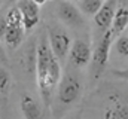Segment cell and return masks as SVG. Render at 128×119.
<instances>
[{"mask_svg": "<svg viewBox=\"0 0 128 119\" xmlns=\"http://www.w3.org/2000/svg\"><path fill=\"white\" fill-rule=\"evenodd\" d=\"M36 80L40 97L45 104H49L52 92L61 79V66L54 55L46 36L43 34L36 48Z\"/></svg>", "mask_w": 128, "mask_h": 119, "instance_id": "obj_1", "label": "cell"}, {"mask_svg": "<svg viewBox=\"0 0 128 119\" xmlns=\"http://www.w3.org/2000/svg\"><path fill=\"white\" fill-rule=\"evenodd\" d=\"M80 92H82V82L79 76L73 72H67L60 79L57 89V101L60 106L68 107L80 97Z\"/></svg>", "mask_w": 128, "mask_h": 119, "instance_id": "obj_2", "label": "cell"}, {"mask_svg": "<svg viewBox=\"0 0 128 119\" xmlns=\"http://www.w3.org/2000/svg\"><path fill=\"white\" fill-rule=\"evenodd\" d=\"M48 42L58 61H63L70 52V48H72L70 36L60 26H55V24L48 26Z\"/></svg>", "mask_w": 128, "mask_h": 119, "instance_id": "obj_3", "label": "cell"}, {"mask_svg": "<svg viewBox=\"0 0 128 119\" xmlns=\"http://www.w3.org/2000/svg\"><path fill=\"white\" fill-rule=\"evenodd\" d=\"M113 39H115V36L112 34L110 30H107V31L100 37L96 49H94V54H92V60H91V61H92V72H94V76H96V78H98V76L103 73V70H104V67H106V64H107V61H109L110 48H112Z\"/></svg>", "mask_w": 128, "mask_h": 119, "instance_id": "obj_4", "label": "cell"}, {"mask_svg": "<svg viewBox=\"0 0 128 119\" xmlns=\"http://www.w3.org/2000/svg\"><path fill=\"white\" fill-rule=\"evenodd\" d=\"M68 57H70L72 66H74L76 68L86 67L92 60V52H91L90 43L84 39H76L74 42H72Z\"/></svg>", "mask_w": 128, "mask_h": 119, "instance_id": "obj_5", "label": "cell"}, {"mask_svg": "<svg viewBox=\"0 0 128 119\" xmlns=\"http://www.w3.org/2000/svg\"><path fill=\"white\" fill-rule=\"evenodd\" d=\"M57 15L61 20V22H64L68 27H80L84 24V16L79 8H76L72 2L63 0L58 3L57 6Z\"/></svg>", "mask_w": 128, "mask_h": 119, "instance_id": "obj_6", "label": "cell"}, {"mask_svg": "<svg viewBox=\"0 0 128 119\" xmlns=\"http://www.w3.org/2000/svg\"><path fill=\"white\" fill-rule=\"evenodd\" d=\"M116 8H118V0H106L103 2V6L100 8V10L94 15V22L97 26V30L101 33V36L112 27Z\"/></svg>", "mask_w": 128, "mask_h": 119, "instance_id": "obj_7", "label": "cell"}, {"mask_svg": "<svg viewBox=\"0 0 128 119\" xmlns=\"http://www.w3.org/2000/svg\"><path fill=\"white\" fill-rule=\"evenodd\" d=\"M103 119H128V100L119 97V94H112L106 104Z\"/></svg>", "mask_w": 128, "mask_h": 119, "instance_id": "obj_8", "label": "cell"}, {"mask_svg": "<svg viewBox=\"0 0 128 119\" xmlns=\"http://www.w3.org/2000/svg\"><path fill=\"white\" fill-rule=\"evenodd\" d=\"M16 8L21 10L22 14V24L24 30L30 31L36 27V24L39 22V16H40V6L34 2V0H18Z\"/></svg>", "mask_w": 128, "mask_h": 119, "instance_id": "obj_9", "label": "cell"}, {"mask_svg": "<svg viewBox=\"0 0 128 119\" xmlns=\"http://www.w3.org/2000/svg\"><path fill=\"white\" fill-rule=\"evenodd\" d=\"M128 27V2L127 0H118V8L112 21L110 31L115 37L121 36Z\"/></svg>", "mask_w": 128, "mask_h": 119, "instance_id": "obj_10", "label": "cell"}, {"mask_svg": "<svg viewBox=\"0 0 128 119\" xmlns=\"http://www.w3.org/2000/svg\"><path fill=\"white\" fill-rule=\"evenodd\" d=\"M20 106H21V112L26 119H42L43 116L42 107L30 94H22Z\"/></svg>", "mask_w": 128, "mask_h": 119, "instance_id": "obj_11", "label": "cell"}, {"mask_svg": "<svg viewBox=\"0 0 128 119\" xmlns=\"http://www.w3.org/2000/svg\"><path fill=\"white\" fill-rule=\"evenodd\" d=\"M24 33L26 30L22 26H8V30H6V34H4V42L9 48L15 49L21 45L22 39H24Z\"/></svg>", "mask_w": 128, "mask_h": 119, "instance_id": "obj_12", "label": "cell"}, {"mask_svg": "<svg viewBox=\"0 0 128 119\" xmlns=\"http://www.w3.org/2000/svg\"><path fill=\"white\" fill-rule=\"evenodd\" d=\"M101 6H103V2L101 0H79V9L85 15L94 16L97 12L100 10Z\"/></svg>", "mask_w": 128, "mask_h": 119, "instance_id": "obj_13", "label": "cell"}, {"mask_svg": "<svg viewBox=\"0 0 128 119\" xmlns=\"http://www.w3.org/2000/svg\"><path fill=\"white\" fill-rule=\"evenodd\" d=\"M6 21H8V26H22L24 27V24H22V14H21V10L16 6L9 9V12L6 15Z\"/></svg>", "mask_w": 128, "mask_h": 119, "instance_id": "obj_14", "label": "cell"}, {"mask_svg": "<svg viewBox=\"0 0 128 119\" xmlns=\"http://www.w3.org/2000/svg\"><path fill=\"white\" fill-rule=\"evenodd\" d=\"M115 51L121 57H128V36H118L115 40Z\"/></svg>", "mask_w": 128, "mask_h": 119, "instance_id": "obj_15", "label": "cell"}, {"mask_svg": "<svg viewBox=\"0 0 128 119\" xmlns=\"http://www.w3.org/2000/svg\"><path fill=\"white\" fill-rule=\"evenodd\" d=\"M9 86H10V74L9 72L0 66V94H6L9 91Z\"/></svg>", "mask_w": 128, "mask_h": 119, "instance_id": "obj_16", "label": "cell"}, {"mask_svg": "<svg viewBox=\"0 0 128 119\" xmlns=\"http://www.w3.org/2000/svg\"><path fill=\"white\" fill-rule=\"evenodd\" d=\"M6 30H8V21H6V18L0 16V37H4Z\"/></svg>", "mask_w": 128, "mask_h": 119, "instance_id": "obj_17", "label": "cell"}, {"mask_svg": "<svg viewBox=\"0 0 128 119\" xmlns=\"http://www.w3.org/2000/svg\"><path fill=\"white\" fill-rule=\"evenodd\" d=\"M112 73H113L115 76L121 78V79H128V68L127 70H113Z\"/></svg>", "mask_w": 128, "mask_h": 119, "instance_id": "obj_18", "label": "cell"}, {"mask_svg": "<svg viewBox=\"0 0 128 119\" xmlns=\"http://www.w3.org/2000/svg\"><path fill=\"white\" fill-rule=\"evenodd\" d=\"M0 64H8V57H6V52L2 45H0Z\"/></svg>", "mask_w": 128, "mask_h": 119, "instance_id": "obj_19", "label": "cell"}, {"mask_svg": "<svg viewBox=\"0 0 128 119\" xmlns=\"http://www.w3.org/2000/svg\"><path fill=\"white\" fill-rule=\"evenodd\" d=\"M34 2H36V3H37L39 6H40V4H43L45 2H48V0H34Z\"/></svg>", "mask_w": 128, "mask_h": 119, "instance_id": "obj_20", "label": "cell"}, {"mask_svg": "<svg viewBox=\"0 0 128 119\" xmlns=\"http://www.w3.org/2000/svg\"><path fill=\"white\" fill-rule=\"evenodd\" d=\"M0 103H2V94H0Z\"/></svg>", "mask_w": 128, "mask_h": 119, "instance_id": "obj_21", "label": "cell"}, {"mask_svg": "<svg viewBox=\"0 0 128 119\" xmlns=\"http://www.w3.org/2000/svg\"><path fill=\"white\" fill-rule=\"evenodd\" d=\"M101 2H104V0H101Z\"/></svg>", "mask_w": 128, "mask_h": 119, "instance_id": "obj_22", "label": "cell"}]
</instances>
